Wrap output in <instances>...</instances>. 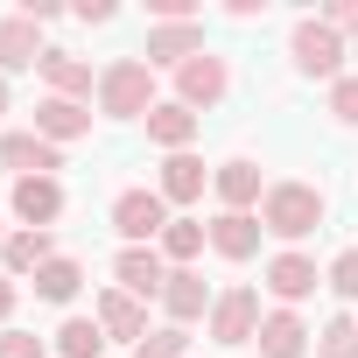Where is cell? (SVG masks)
<instances>
[{
  "label": "cell",
  "mask_w": 358,
  "mask_h": 358,
  "mask_svg": "<svg viewBox=\"0 0 358 358\" xmlns=\"http://www.w3.org/2000/svg\"><path fill=\"white\" fill-rule=\"evenodd\" d=\"M197 246H204V225L197 218H169V232H162V253L169 260H197Z\"/></svg>",
  "instance_id": "obj_25"
},
{
  "label": "cell",
  "mask_w": 358,
  "mask_h": 358,
  "mask_svg": "<svg viewBox=\"0 0 358 358\" xmlns=\"http://www.w3.org/2000/svg\"><path fill=\"white\" fill-rule=\"evenodd\" d=\"M218 197H225V211H246V204L260 197V169H253V162H225V169H218Z\"/></svg>",
  "instance_id": "obj_22"
},
{
  "label": "cell",
  "mask_w": 358,
  "mask_h": 358,
  "mask_svg": "<svg viewBox=\"0 0 358 358\" xmlns=\"http://www.w3.org/2000/svg\"><path fill=\"white\" fill-rule=\"evenodd\" d=\"M0 113H8V85H0Z\"/></svg>",
  "instance_id": "obj_34"
},
{
  "label": "cell",
  "mask_w": 358,
  "mask_h": 358,
  "mask_svg": "<svg viewBox=\"0 0 358 358\" xmlns=\"http://www.w3.org/2000/svg\"><path fill=\"white\" fill-rule=\"evenodd\" d=\"M36 134H43V141H78V134H92V106H78V99H43V106H36Z\"/></svg>",
  "instance_id": "obj_10"
},
{
  "label": "cell",
  "mask_w": 358,
  "mask_h": 358,
  "mask_svg": "<svg viewBox=\"0 0 358 358\" xmlns=\"http://www.w3.org/2000/svg\"><path fill=\"white\" fill-rule=\"evenodd\" d=\"M323 358H358V323L351 316H330L323 323Z\"/></svg>",
  "instance_id": "obj_26"
},
{
  "label": "cell",
  "mask_w": 358,
  "mask_h": 358,
  "mask_svg": "<svg viewBox=\"0 0 358 358\" xmlns=\"http://www.w3.org/2000/svg\"><path fill=\"white\" fill-rule=\"evenodd\" d=\"M267 288H274L281 302H302V295H316V260H302V253H281V260H267Z\"/></svg>",
  "instance_id": "obj_16"
},
{
  "label": "cell",
  "mask_w": 358,
  "mask_h": 358,
  "mask_svg": "<svg viewBox=\"0 0 358 358\" xmlns=\"http://www.w3.org/2000/svg\"><path fill=\"white\" fill-rule=\"evenodd\" d=\"M190 134H197V113H190L183 99H176V106H155V113H148V141H162V148H176V155L190 148Z\"/></svg>",
  "instance_id": "obj_20"
},
{
  "label": "cell",
  "mask_w": 358,
  "mask_h": 358,
  "mask_svg": "<svg viewBox=\"0 0 358 358\" xmlns=\"http://www.w3.org/2000/svg\"><path fill=\"white\" fill-rule=\"evenodd\" d=\"M162 302H169L176 330H183V323H197V316L211 309V288H204V274H190V267H176V274H169V288H162Z\"/></svg>",
  "instance_id": "obj_12"
},
{
  "label": "cell",
  "mask_w": 358,
  "mask_h": 358,
  "mask_svg": "<svg viewBox=\"0 0 358 358\" xmlns=\"http://www.w3.org/2000/svg\"><path fill=\"white\" fill-rule=\"evenodd\" d=\"M0 246H8V239H0Z\"/></svg>",
  "instance_id": "obj_35"
},
{
  "label": "cell",
  "mask_w": 358,
  "mask_h": 358,
  "mask_svg": "<svg viewBox=\"0 0 358 358\" xmlns=\"http://www.w3.org/2000/svg\"><path fill=\"white\" fill-rule=\"evenodd\" d=\"M225 85H232L225 57H190L183 71H176V92H183V106H190V113H197V106H218V99H225Z\"/></svg>",
  "instance_id": "obj_6"
},
{
  "label": "cell",
  "mask_w": 358,
  "mask_h": 358,
  "mask_svg": "<svg viewBox=\"0 0 358 358\" xmlns=\"http://www.w3.org/2000/svg\"><path fill=\"white\" fill-rule=\"evenodd\" d=\"M99 106H106V113H120V120H141V113H155V78H148V64H141V57L113 64V71L99 78Z\"/></svg>",
  "instance_id": "obj_2"
},
{
  "label": "cell",
  "mask_w": 358,
  "mask_h": 358,
  "mask_svg": "<svg viewBox=\"0 0 358 358\" xmlns=\"http://www.w3.org/2000/svg\"><path fill=\"white\" fill-rule=\"evenodd\" d=\"M183 344H190V330H176V323H169V330L141 337V344H134V358H183Z\"/></svg>",
  "instance_id": "obj_27"
},
{
  "label": "cell",
  "mask_w": 358,
  "mask_h": 358,
  "mask_svg": "<svg viewBox=\"0 0 358 358\" xmlns=\"http://www.w3.org/2000/svg\"><path fill=\"white\" fill-rule=\"evenodd\" d=\"M78 281H85V267H78V260H64V253H57L50 267H36V295H43V302H71V295H78Z\"/></svg>",
  "instance_id": "obj_23"
},
{
  "label": "cell",
  "mask_w": 358,
  "mask_h": 358,
  "mask_svg": "<svg viewBox=\"0 0 358 358\" xmlns=\"http://www.w3.org/2000/svg\"><path fill=\"white\" fill-rule=\"evenodd\" d=\"M190 57H204V29H197V22H162V29H148V64H176V71H183Z\"/></svg>",
  "instance_id": "obj_7"
},
{
  "label": "cell",
  "mask_w": 358,
  "mask_h": 358,
  "mask_svg": "<svg viewBox=\"0 0 358 358\" xmlns=\"http://www.w3.org/2000/svg\"><path fill=\"white\" fill-rule=\"evenodd\" d=\"M57 211H64V183H57V176H22V183H15V218L22 225L43 232Z\"/></svg>",
  "instance_id": "obj_8"
},
{
  "label": "cell",
  "mask_w": 358,
  "mask_h": 358,
  "mask_svg": "<svg viewBox=\"0 0 358 358\" xmlns=\"http://www.w3.org/2000/svg\"><path fill=\"white\" fill-rule=\"evenodd\" d=\"M351 57H358V50H351Z\"/></svg>",
  "instance_id": "obj_36"
},
{
  "label": "cell",
  "mask_w": 358,
  "mask_h": 358,
  "mask_svg": "<svg viewBox=\"0 0 358 358\" xmlns=\"http://www.w3.org/2000/svg\"><path fill=\"white\" fill-rule=\"evenodd\" d=\"M113 225H120L127 246H148V239L169 232V197H155V190H127V197L113 204Z\"/></svg>",
  "instance_id": "obj_3"
},
{
  "label": "cell",
  "mask_w": 358,
  "mask_h": 358,
  "mask_svg": "<svg viewBox=\"0 0 358 358\" xmlns=\"http://www.w3.org/2000/svg\"><path fill=\"white\" fill-rule=\"evenodd\" d=\"M330 113H337L344 127H358V78H337V85H330Z\"/></svg>",
  "instance_id": "obj_29"
},
{
  "label": "cell",
  "mask_w": 358,
  "mask_h": 358,
  "mask_svg": "<svg viewBox=\"0 0 358 358\" xmlns=\"http://www.w3.org/2000/svg\"><path fill=\"white\" fill-rule=\"evenodd\" d=\"M344 64V36L330 22H295V71L302 78H337Z\"/></svg>",
  "instance_id": "obj_4"
},
{
  "label": "cell",
  "mask_w": 358,
  "mask_h": 358,
  "mask_svg": "<svg viewBox=\"0 0 358 358\" xmlns=\"http://www.w3.org/2000/svg\"><path fill=\"white\" fill-rule=\"evenodd\" d=\"M302 344H309L302 316H288V309L260 316V358H302Z\"/></svg>",
  "instance_id": "obj_17"
},
{
  "label": "cell",
  "mask_w": 358,
  "mask_h": 358,
  "mask_svg": "<svg viewBox=\"0 0 358 358\" xmlns=\"http://www.w3.org/2000/svg\"><path fill=\"white\" fill-rule=\"evenodd\" d=\"M43 78H50L57 99H85V92H92V64L71 57V50H50V57H43Z\"/></svg>",
  "instance_id": "obj_19"
},
{
  "label": "cell",
  "mask_w": 358,
  "mask_h": 358,
  "mask_svg": "<svg viewBox=\"0 0 358 358\" xmlns=\"http://www.w3.org/2000/svg\"><path fill=\"white\" fill-rule=\"evenodd\" d=\"M78 22H113V0H78Z\"/></svg>",
  "instance_id": "obj_31"
},
{
  "label": "cell",
  "mask_w": 358,
  "mask_h": 358,
  "mask_svg": "<svg viewBox=\"0 0 358 358\" xmlns=\"http://www.w3.org/2000/svg\"><path fill=\"white\" fill-rule=\"evenodd\" d=\"M0 358H43V337H29V330H8V337H0Z\"/></svg>",
  "instance_id": "obj_30"
},
{
  "label": "cell",
  "mask_w": 358,
  "mask_h": 358,
  "mask_svg": "<svg viewBox=\"0 0 358 358\" xmlns=\"http://www.w3.org/2000/svg\"><path fill=\"white\" fill-rule=\"evenodd\" d=\"M0 162H8V169H29V176H50V169H64L57 141H43V134H8V141H0Z\"/></svg>",
  "instance_id": "obj_14"
},
{
  "label": "cell",
  "mask_w": 358,
  "mask_h": 358,
  "mask_svg": "<svg viewBox=\"0 0 358 358\" xmlns=\"http://www.w3.org/2000/svg\"><path fill=\"white\" fill-rule=\"evenodd\" d=\"M0 260H8V274H36V267H50L57 253H50V232H15L8 246H0Z\"/></svg>",
  "instance_id": "obj_21"
},
{
  "label": "cell",
  "mask_w": 358,
  "mask_h": 358,
  "mask_svg": "<svg viewBox=\"0 0 358 358\" xmlns=\"http://www.w3.org/2000/svg\"><path fill=\"white\" fill-rule=\"evenodd\" d=\"M162 197L169 204H197L204 197V162L197 155H169L162 162Z\"/></svg>",
  "instance_id": "obj_18"
},
{
  "label": "cell",
  "mask_w": 358,
  "mask_h": 358,
  "mask_svg": "<svg viewBox=\"0 0 358 358\" xmlns=\"http://www.w3.org/2000/svg\"><path fill=\"white\" fill-rule=\"evenodd\" d=\"M260 225H267L274 239H309V232L323 225V190H316V183H274V190L260 197Z\"/></svg>",
  "instance_id": "obj_1"
},
{
  "label": "cell",
  "mask_w": 358,
  "mask_h": 358,
  "mask_svg": "<svg viewBox=\"0 0 358 358\" xmlns=\"http://www.w3.org/2000/svg\"><path fill=\"white\" fill-rule=\"evenodd\" d=\"M36 29H43V22H29V15L0 22V71H29V64H43V57H50V50L36 43Z\"/></svg>",
  "instance_id": "obj_13"
},
{
  "label": "cell",
  "mask_w": 358,
  "mask_h": 358,
  "mask_svg": "<svg viewBox=\"0 0 358 358\" xmlns=\"http://www.w3.org/2000/svg\"><path fill=\"white\" fill-rule=\"evenodd\" d=\"M99 330H106V337L141 344V337H148V309H141L127 288H113V295H99Z\"/></svg>",
  "instance_id": "obj_11"
},
{
  "label": "cell",
  "mask_w": 358,
  "mask_h": 358,
  "mask_svg": "<svg viewBox=\"0 0 358 358\" xmlns=\"http://www.w3.org/2000/svg\"><path fill=\"white\" fill-rule=\"evenodd\" d=\"M8 316H15V281L0 274V323H8Z\"/></svg>",
  "instance_id": "obj_33"
},
{
  "label": "cell",
  "mask_w": 358,
  "mask_h": 358,
  "mask_svg": "<svg viewBox=\"0 0 358 358\" xmlns=\"http://www.w3.org/2000/svg\"><path fill=\"white\" fill-rule=\"evenodd\" d=\"M211 337H218V344L260 337V295H253V288H225V295L211 302Z\"/></svg>",
  "instance_id": "obj_5"
},
{
  "label": "cell",
  "mask_w": 358,
  "mask_h": 358,
  "mask_svg": "<svg viewBox=\"0 0 358 358\" xmlns=\"http://www.w3.org/2000/svg\"><path fill=\"white\" fill-rule=\"evenodd\" d=\"M330 29H358V0H344V8H330Z\"/></svg>",
  "instance_id": "obj_32"
},
{
  "label": "cell",
  "mask_w": 358,
  "mask_h": 358,
  "mask_svg": "<svg viewBox=\"0 0 358 358\" xmlns=\"http://www.w3.org/2000/svg\"><path fill=\"white\" fill-rule=\"evenodd\" d=\"M57 351H64V358H99V351H106V330H99V316H71V323L57 330Z\"/></svg>",
  "instance_id": "obj_24"
},
{
  "label": "cell",
  "mask_w": 358,
  "mask_h": 358,
  "mask_svg": "<svg viewBox=\"0 0 358 358\" xmlns=\"http://www.w3.org/2000/svg\"><path fill=\"white\" fill-rule=\"evenodd\" d=\"M260 232H267L260 218H246V211H225V218L211 225V246H218L225 260H253V253H260Z\"/></svg>",
  "instance_id": "obj_15"
},
{
  "label": "cell",
  "mask_w": 358,
  "mask_h": 358,
  "mask_svg": "<svg viewBox=\"0 0 358 358\" xmlns=\"http://www.w3.org/2000/svg\"><path fill=\"white\" fill-rule=\"evenodd\" d=\"M330 288H337V295H351V302H358V246H351V253H337V260H330Z\"/></svg>",
  "instance_id": "obj_28"
},
{
  "label": "cell",
  "mask_w": 358,
  "mask_h": 358,
  "mask_svg": "<svg viewBox=\"0 0 358 358\" xmlns=\"http://www.w3.org/2000/svg\"><path fill=\"white\" fill-rule=\"evenodd\" d=\"M113 274H120V288L141 302V295H162L169 288V274H162V253L155 246H127L120 260H113Z\"/></svg>",
  "instance_id": "obj_9"
}]
</instances>
